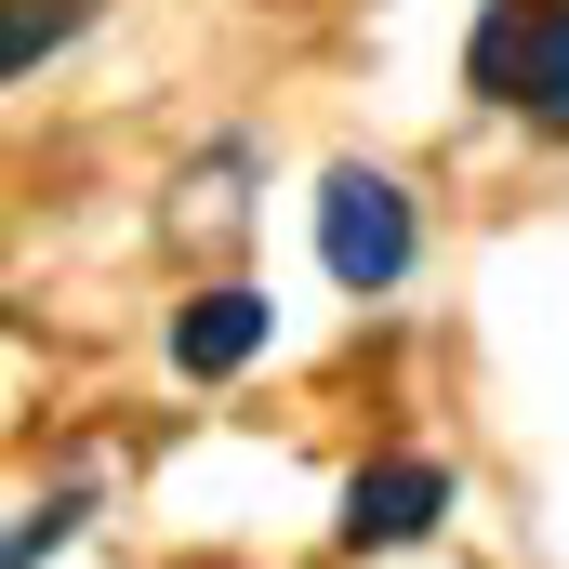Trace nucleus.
<instances>
[{
  "instance_id": "7ed1b4c3",
  "label": "nucleus",
  "mask_w": 569,
  "mask_h": 569,
  "mask_svg": "<svg viewBox=\"0 0 569 569\" xmlns=\"http://www.w3.org/2000/svg\"><path fill=\"white\" fill-rule=\"evenodd\" d=\"M437 517H450V463H425V450H411V463H371V477L345 490V543H358V557L425 543Z\"/></svg>"
},
{
  "instance_id": "f257e3e1",
  "label": "nucleus",
  "mask_w": 569,
  "mask_h": 569,
  "mask_svg": "<svg viewBox=\"0 0 569 569\" xmlns=\"http://www.w3.org/2000/svg\"><path fill=\"white\" fill-rule=\"evenodd\" d=\"M463 80L517 120L569 133V0H490L477 40H463Z\"/></svg>"
},
{
  "instance_id": "423d86ee",
  "label": "nucleus",
  "mask_w": 569,
  "mask_h": 569,
  "mask_svg": "<svg viewBox=\"0 0 569 569\" xmlns=\"http://www.w3.org/2000/svg\"><path fill=\"white\" fill-rule=\"evenodd\" d=\"M80 517H93V490H53V503H27V530L0 543V569H40L53 543H67V530H80Z\"/></svg>"
},
{
  "instance_id": "f03ea898",
  "label": "nucleus",
  "mask_w": 569,
  "mask_h": 569,
  "mask_svg": "<svg viewBox=\"0 0 569 569\" xmlns=\"http://www.w3.org/2000/svg\"><path fill=\"white\" fill-rule=\"evenodd\" d=\"M318 266L345 291H398L411 279V199H398V172H331L318 186Z\"/></svg>"
},
{
  "instance_id": "39448f33",
  "label": "nucleus",
  "mask_w": 569,
  "mask_h": 569,
  "mask_svg": "<svg viewBox=\"0 0 569 569\" xmlns=\"http://www.w3.org/2000/svg\"><path fill=\"white\" fill-rule=\"evenodd\" d=\"M80 13H93V0H0V67L27 80V67H40V53L80 27Z\"/></svg>"
},
{
  "instance_id": "20e7f679",
  "label": "nucleus",
  "mask_w": 569,
  "mask_h": 569,
  "mask_svg": "<svg viewBox=\"0 0 569 569\" xmlns=\"http://www.w3.org/2000/svg\"><path fill=\"white\" fill-rule=\"evenodd\" d=\"M266 331H279V305H266V291H199V305L172 318V371L226 385L239 358H266Z\"/></svg>"
}]
</instances>
